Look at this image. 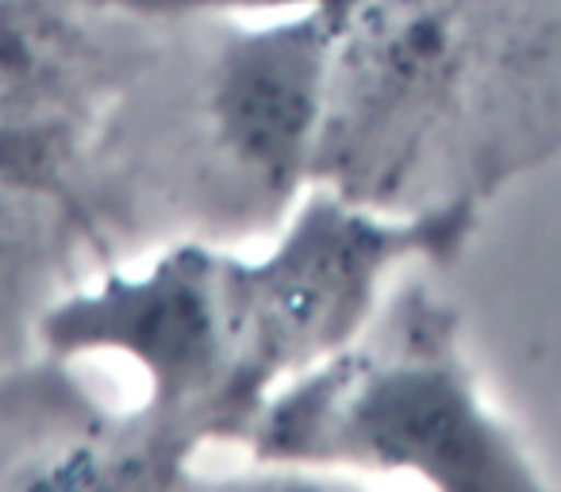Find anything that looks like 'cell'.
I'll return each instance as SVG.
<instances>
[{
    "label": "cell",
    "mask_w": 561,
    "mask_h": 492,
    "mask_svg": "<svg viewBox=\"0 0 561 492\" xmlns=\"http://www.w3.org/2000/svg\"><path fill=\"white\" fill-rule=\"evenodd\" d=\"M181 27L112 0H0V366L165 216Z\"/></svg>",
    "instance_id": "obj_1"
},
{
    "label": "cell",
    "mask_w": 561,
    "mask_h": 492,
    "mask_svg": "<svg viewBox=\"0 0 561 492\" xmlns=\"http://www.w3.org/2000/svg\"><path fill=\"white\" fill-rule=\"evenodd\" d=\"M561 158V0H366L312 185L381 211L489 208Z\"/></svg>",
    "instance_id": "obj_2"
},
{
    "label": "cell",
    "mask_w": 561,
    "mask_h": 492,
    "mask_svg": "<svg viewBox=\"0 0 561 492\" xmlns=\"http://www.w3.org/2000/svg\"><path fill=\"white\" fill-rule=\"evenodd\" d=\"M242 454L277 473L415 477L443 492L546 489L484 392L461 308L412 270L354 343L273 392Z\"/></svg>",
    "instance_id": "obj_3"
},
{
    "label": "cell",
    "mask_w": 561,
    "mask_h": 492,
    "mask_svg": "<svg viewBox=\"0 0 561 492\" xmlns=\"http://www.w3.org/2000/svg\"><path fill=\"white\" fill-rule=\"evenodd\" d=\"M339 39L328 12L196 20L178 96L185 234H270L312 188Z\"/></svg>",
    "instance_id": "obj_4"
},
{
    "label": "cell",
    "mask_w": 561,
    "mask_h": 492,
    "mask_svg": "<svg viewBox=\"0 0 561 492\" xmlns=\"http://www.w3.org/2000/svg\"><path fill=\"white\" fill-rule=\"evenodd\" d=\"M196 461L135 400H104L78 358L0 366V489H188Z\"/></svg>",
    "instance_id": "obj_5"
},
{
    "label": "cell",
    "mask_w": 561,
    "mask_h": 492,
    "mask_svg": "<svg viewBox=\"0 0 561 492\" xmlns=\"http://www.w3.org/2000/svg\"><path fill=\"white\" fill-rule=\"evenodd\" d=\"M119 9L150 20H208V16H285V12H328L351 24L366 0H112Z\"/></svg>",
    "instance_id": "obj_6"
}]
</instances>
